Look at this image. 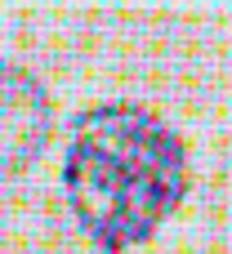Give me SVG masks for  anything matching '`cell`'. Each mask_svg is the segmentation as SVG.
<instances>
[{
    "label": "cell",
    "instance_id": "obj_1",
    "mask_svg": "<svg viewBox=\"0 0 232 254\" xmlns=\"http://www.w3.org/2000/svg\"><path fill=\"white\" fill-rule=\"evenodd\" d=\"M63 188L85 237L121 254L143 246L188 196V147L152 107L98 103L76 116Z\"/></svg>",
    "mask_w": 232,
    "mask_h": 254
},
{
    "label": "cell",
    "instance_id": "obj_2",
    "mask_svg": "<svg viewBox=\"0 0 232 254\" xmlns=\"http://www.w3.org/2000/svg\"><path fill=\"white\" fill-rule=\"evenodd\" d=\"M54 138V103L18 63H0V183L22 174Z\"/></svg>",
    "mask_w": 232,
    "mask_h": 254
},
{
    "label": "cell",
    "instance_id": "obj_3",
    "mask_svg": "<svg viewBox=\"0 0 232 254\" xmlns=\"http://www.w3.org/2000/svg\"><path fill=\"white\" fill-rule=\"evenodd\" d=\"M0 254H67L63 205L40 188L0 192Z\"/></svg>",
    "mask_w": 232,
    "mask_h": 254
}]
</instances>
